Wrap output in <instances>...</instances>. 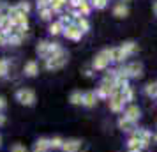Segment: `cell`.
<instances>
[{
  "instance_id": "1",
  "label": "cell",
  "mask_w": 157,
  "mask_h": 152,
  "mask_svg": "<svg viewBox=\"0 0 157 152\" xmlns=\"http://www.w3.org/2000/svg\"><path fill=\"white\" fill-rule=\"evenodd\" d=\"M111 60H113V58H111V50H102L97 57L94 58L92 67L94 69H97V71H99V69H106Z\"/></svg>"
},
{
  "instance_id": "2",
  "label": "cell",
  "mask_w": 157,
  "mask_h": 152,
  "mask_svg": "<svg viewBox=\"0 0 157 152\" xmlns=\"http://www.w3.org/2000/svg\"><path fill=\"white\" fill-rule=\"evenodd\" d=\"M67 64V53H65L64 50L60 51V53H57V55H53V57L46 58V67L48 69H60V67H64V65Z\"/></svg>"
},
{
  "instance_id": "3",
  "label": "cell",
  "mask_w": 157,
  "mask_h": 152,
  "mask_svg": "<svg viewBox=\"0 0 157 152\" xmlns=\"http://www.w3.org/2000/svg\"><path fill=\"white\" fill-rule=\"evenodd\" d=\"M16 97H18V101L21 103V104H27V106L34 104V101H36V94H34L30 88H21V90H18Z\"/></svg>"
},
{
  "instance_id": "4",
  "label": "cell",
  "mask_w": 157,
  "mask_h": 152,
  "mask_svg": "<svg viewBox=\"0 0 157 152\" xmlns=\"http://www.w3.org/2000/svg\"><path fill=\"white\" fill-rule=\"evenodd\" d=\"M67 39H72V41H79L81 39V36H83V32L78 29V25L76 23H71V25H67V27H64V32H62Z\"/></svg>"
},
{
  "instance_id": "5",
  "label": "cell",
  "mask_w": 157,
  "mask_h": 152,
  "mask_svg": "<svg viewBox=\"0 0 157 152\" xmlns=\"http://www.w3.org/2000/svg\"><path fill=\"white\" fill-rule=\"evenodd\" d=\"M124 103H125V99H124V95H122V92H120V94L109 97V108L113 110V111H120V110L124 108Z\"/></svg>"
},
{
  "instance_id": "6",
  "label": "cell",
  "mask_w": 157,
  "mask_h": 152,
  "mask_svg": "<svg viewBox=\"0 0 157 152\" xmlns=\"http://www.w3.org/2000/svg\"><path fill=\"white\" fill-rule=\"evenodd\" d=\"M127 57H129V53L124 50L122 46H120V48H115V50H111V58H113L115 62H124Z\"/></svg>"
},
{
  "instance_id": "7",
  "label": "cell",
  "mask_w": 157,
  "mask_h": 152,
  "mask_svg": "<svg viewBox=\"0 0 157 152\" xmlns=\"http://www.w3.org/2000/svg\"><path fill=\"white\" fill-rule=\"evenodd\" d=\"M141 71H143V67H141V64H138V62L127 65L129 78H140V76H141Z\"/></svg>"
},
{
  "instance_id": "8",
  "label": "cell",
  "mask_w": 157,
  "mask_h": 152,
  "mask_svg": "<svg viewBox=\"0 0 157 152\" xmlns=\"http://www.w3.org/2000/svg\"><path fill=\"white\" fill-rule=\"evenodd\" d=\"M127 14H129V9H127V6H125L124 2L117 4V6L113 7V16H117V18H125Z\"/></svg>"
},
{
  "instance_id": "9",
  "label": "cell",
  "mask_w": 157,
  "mask_h": 152,
  "mask_svg": "<svg viewBox=\"0 0 157 152\" xmlns=\"http://www.w3.org/2000/svg\"><path fill=\"white\" fill-rule=\"evenodd\" d=\"M25 74L27 76H36L37 72H39V65H37V62H34V60H30V62H27L25 64Z\"/></svg>"
},
{
  "instance_id": "10",
  "label": "cell",
  "mask_w": 157,
  "mask_h": 152,
  "mask_svg": "<svg viewBox=\"0 0 157 152\" xmlns=\"http://www.w3.org/2000/svg\"><path fill=\"white\" fill-rule=\"evenodd\" d=\"M79 147H81V143H79L78 140H69V142H64V149L65 152H78Z\"/></svg>"
},
{
  "instance_id": "11",
  "label": "cell",
  "mask_w": 157,
  "mask_h": 152,
  "mask_svg": "<svg viewBox=\"0 0 157 152\" xmlns=\"http://www.w3.org/2000/svg\"><path fill=\"white\" fill-rule=\"evenodd\" d=\"M124 117H127L129 120L134 122L136 119H140V108H138V106H129V108L125 110V115Z\"/></svg>"
},
{
  "instance_id": "12",
  "label": "cell",
  "mask_w": 157,
  "mask_h": 152,
  "mask_svg": "<svg viewBox=\"0 0 157 152\" xmlns=\"http://www.w3.org/2000/svg\"><path fill=\"white\" fill-rule=\"evenodd\" d=\"M11 20L14 21L16 27H29V18H27V14H23V13H20L18 16L11 18Z\"/></svg>"
},
{
  "instance_id": "13",
  "label": "cell",
  "mask_w": 157,
  "mask_h": 152,
  "mask_svg": "<svg viewBox=\"0 0 157 152\" xmlns=\"http://www.w3.org/2000/svg\"><path fill=\"white\" fill-rule=\"evenodd\" d=\"M95 101H97V94L95 92H86V94H83V104L85 106H94Z\"/></svg>"
},
{
  "instance_id": "14",
  "label": "cell",
  "mask_w": 157,
  "mask_h": 152,
  "mask_svg": "<svg viewBox=\"0 0 157 152\" xmlns=\"http://www.w3.org/2000/svg\"><path fill=\"white\" fill-rule=\"evenodd\" d=\"M76 25H78V29L81 30V32H83V34H85L86 30L90 29V23H88V20H86L85 16H79V18H76Z\"/></svg>"
},
{
  "instance_id": "15",
  "label": "cell",
  "mask_w": 157,
  "mask_h": 152,
  "mask_svg": "<svg viewBox=\"0 0 157 152\" xmlns=\"http://www.w3.org/2000/svg\"><path fill=\"white\" fill-rule=\"evenodd\" d=\"M90 9H92V4H88L86 0H81V4H79V7H78L79 14L81 16H88L90 14Z\"/></svg>"
},
{
  "instance_id": "16",
  "label": "cell",
  "mask_w": 157,
  "mask_h": 152,
  "mask_svg": "<svg viewBox=\"0 0 157 152\" xmlns=\"http://www.w3.org/2000/svg\"><path fill=\"white\" fill-rule=\"evenodd\" d=\"M64 32V25L60 21H55V23H51L50 25V34L51 36H58V34H62Z\"/></svg>"
},
{
  "instance_id": "17",
  "label": "cell",
  "mask_w": 157,
  "mask_h": 152,
  "mask_svg": "<svg viewBox=\"0 0 157 152\" xmlns=\"http://www.w3.org/2000/svg\"><path fill=\"white\" fill-rule=\"evenodd\" d=\"M118 126H120L122 129H125V131H132V127H134V122H132V120H129L127 117H122L120 122H118Z\"/></svg>"
},
{
  "instance_id": "18",
  "label": "cell",
  "mask_w": 157,
  "mask_h": 152,
  "mask_svg": "<svg viewBox=\"0 0 157 152\" xmlns=\"http://www.w3.org/2000/svg\"><path fill=\"white\" fill-rule=\"evenodd\" d=\"M65 4H67V0H51V11H53V13H58V11H60V9L64 7Z\"/></svg>"
},
{
  "instance_id": "19",
  "label": "cell",
  "mask_w": 157,
  "mask_h": 152,
  "mask_svg": "<svg viewBox=\"0 0 157 152\" xmlns=\"http://www.w3.org/2000/svg\"><path fill=\"white\" fill-rule=\"evenodd\" d=\"M48 46H50V43H48V41H41V43L37 44V53H39V55H43V57L46 58V53H48Z\"/></svg>"
},
{
  "instance_id": "20",
  "label": "cell",
  "mask_w": 157,
  "mask_h": 152,
  "mask_svg": "<svg viewBox=\"0 0 157 152\" xmlns=\"http://www.w3.org/2000/svg\"><path fill=\"white\" fill-rule=\"evenodd\" d=\"M7 72H9V60L0 58V78H4Z\"/></svg>"
},
{
  "instance_id": "21",
  "label": "cell",
  "mask_w": 157,
  "mask_h": 152,
  "mask_svg": "<svg viewBox=\"0 0 157 152\" xmlns=\"http://www.w3.org/2000/svg\"><path fill=\"white\" fill-rule=\"evenodd\" d=\"M122 48L127 51L129 55H132V53H134V51L138 50V44L132 43V41H129V43H124V44H122Z\"/></svg>"
},
{
  "instance_id": "22",
  "label": "cell",
  "mask_w": 157,
  "mask_h": 152,
  "mask_svg": "<svg viewBox=\"0 0 157 152\" xmlns=\"http://www.w3.org/2000/svg\"><path fill=\"white\" fill-rule=\"evenodd\" d=\"M39 16H41L43 20H46V21H50L51 18H53V11H51V7L41 9V11H39Z\"/></svg>"
},
{
  "instance_id": "23",
  "label": "cell",
  "mask_w": 157,
  "mask_h": 152,
  "mask_svg": "<svg viewBox=\"0 0 157 152\" xmlns=\"http://www.w3.org/2000/svg\"><path fill=\"white\" fill-rule=\"evenodd\" d=\"M71 103L72 104H83V94H81V92H72Z\"/></svg>"
},
{
  "instance_id": "24",
  "label": "cell",
  "mask_w": 157,
  "mask_h": 152,
  "mask_svg": "<svg viewBox=\"0 0 157 152\" xmlns=\"http://www.w3.org/2000/svg\"><path fill=\"white\" fill-rule=\"evenodd\" d=\"M21 36H18V34H11V36L7 37V43L9 44H13V46H18V44L21 43Z\"/></svg>"
},
{
  "instance_id": "25",
  "label": "cell",
  "mask_w": 157,
  "mask_h": 152,
  "mask_svg": "<svg viewBox=\"0 0 157 152\" xmlns=\"http://www.w3.org/2000/svg\"><path fill=\"white\" fill-rule=\"evenodd\" d=\"M16 7H18V11H20V13H23V14H29V11H30V4H29V2H20V4H18Z\"/></svg>"
},
{
  "instance_id": "26",
  "label": "cell",
  "mask_w": 157,
  "mask_h": 152,
  "mask_svg": "<svg viewBox=\"0 0 157 152\" xmlns=\"http://www.w3.org/2000/svg\"><path fill=\"white\" fill-rule=\"evenodd\" d=\"M145 92H147V95H157V83H148Z\"/></svg>"
},
{
  "instance_id": "27",
  "label": "cell",
  "mask_w": 157,
  "mask_h": 152,
  "mask_svg": "<svg viewBox=\"0 0 157 152\" xmlns=\"http://www.w3.org/2000/svg\"><path fill=\"white\" fill-rule=\"evenodd\" d=\"M90 4H92V7L95 9H104L108 4V0H90Z\"/></svg>"
},
{
  "instance_id": "28",
  "label": "cell",
  "mask_w": 157,
  "mask_h": 152,
  "mask_svg": "<svg viewBox=\"0 0 157 152\" xmlns=\"http://www.w3.org/2000/svg\"><path fill=\"white\" fill-rule=\"evenodd\" d=\"M50 6H51V0H37V7H39V11L50 7Z\"/></svg>"
},
{
  "instance_id": "29",
  "label": "cell",
  "mask_w": 157,
  "mask_h": 152,
  "mask_svg": "<svg viewBox=\"0 0 157 152\" xmlns=\"http://www.w3.org/2000/svg\"><path fill=\"white\" fill-rule=\"evenodd\" d=\"M50 143L53 149H58V147H64V142L60 140V138H53V140H50Z\"/></svg>"
},
{
  "instance_id": "30",
  "label": "cell",
  "mask_w": 157,
  "mask_h": 152,
  "mask_svg": "<svg viewBox=\"0 0 157 152\" xmlns=\"http://www.w3.org/2000/svg\"><path fill=\"white\" fill-rule=\"evenodd\" d=\"M58 21L62 23V25H64V27H67V25H71V14H64L62 16V18H60V20H58Z\"/></svg>"
},
{
  "instance_id": "31",
  "label": "cell",
  "mask_w": 157,
  "mask_h": 152,
  "mask_svg": "<svg viewBox=\"0 0 157 152\" xmlns=\"http://www.w3.org/2000/svg\"><path fill=\"white\" fill-rule=\"evenodd\" d=\"M79 4H81V0H67V6L72 7V9H78Z\"/></svg>"
},
{
  "instance_id": "32",
  "label": "cell",
  "mask_w": 157,
  "mask_h": 152,
  "mask_svg": "<svg viewBox=\"0 0 157 152\" xmlns=\"http://www.w3.org/2000/svg\"><path fill=\"white\" fill-rule=\"evenodd\" d=\"M11 152H27V150H25V147H23V145H14V147L11 149Z\"/></svg>"
},
{
  "instance_id": "33",
  "label": "cell",
  "mask_w": 157,
  "mask_h": 152,
  "mask_svg": "<svg viewBox=\"0 0 157 152\" xmlns=\"http://www.w3.org/2000/svg\"><path fill=\"white\" fill-rule=\"evenodd\" d=\"M6 43H7V37H6V34L0 30V44H6Z\"/></svg>"
},
{
  "instance_id": "34",
  "label": "cell",
  "mask_w": 157,
  "mask_h": 152,
  "mask_svg": "<svg viewBox=\"0 0 157 152\" xmlns=\"http://www.w3.org/2000/svg\"><path fill=\"white\" fill-rule=\"evenodd\" d=\"M4 108H6V99L0 97V110H4Z\"/></svg>"
},
{
  "instance_id": "35",
  "label": "cell",
  "mask_w": 157,
  "mask_h": 152,
  "mask_svg": "<svg viewBox=\"0 0 157 152\" xmlns=\"http://www.w3.org/2000/svg\"><path fill=\"white\" fill-rule=\"evenodd\" d=\"M4 122H6V119H4V115H0V126H2Z\"/></svg>"
},
{
  "instance_id": "36",
  "label": "cell",
  "mask_w": 157,
  "mask_h": 152,
  "mask_svg": "<svg viewBox=\"0 0 157 152\" xmlns=\"http://www.w3.org/2000/svg\"><path fill=\"white\" fill-rule=\"evenodd\" d=\"M154 13H155V16H157V2H155V6H154Z\"/></svg>"
},
{
  "instance_id": "37",
  "label": "cell",
  "mask_w": 157,
  "mask_h": 152,
  "mask_svg": "<svg viewBox=\"0 0 157 152\" xmlns=\"http://www.w3.org/2000/svg\"><path fill=\"white\" fill-rule=\"evenodd\" d=\"M34 152H44V150H39V149H36V150H34Z\"/></svg>"
}]
</instances>
